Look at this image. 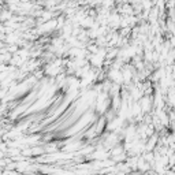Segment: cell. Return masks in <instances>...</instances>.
Segmentation results:
<instances>
[{
	"instance_id": "obj_1",
	"label": "cell",
	"mask_w": 175,
	"mask_h": 175,
	"mask_svg": "<svg viewBox=\"0 0 175 175\" xmlns=\"http://www.w3.org/2000/svg\"><path fill=\"white\" fill-rule=\"evenodd\" d=\"M151 107V100H149L148 97H145V98H142L141 100V108L144 111H148V108Z\"/></svg>"
}]
</instances>
